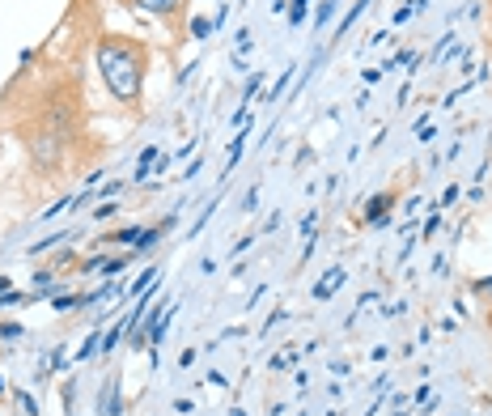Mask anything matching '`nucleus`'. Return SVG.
<instances>
[{
    "mask_svg": "<svg viewBox=\"0 0 492 416\" xmlns=\"http://www.w3.org/2000/svg\"><path fill=\"white\" fill-rule=\"evenodd\" d=\"M98 68L107 77L111 94L119 102H136L140 98V77H145V60H140L136 47H128L123 39H107L98 47Z\"/></svg>",
    "mask_w": 492,
    "mask_h": 416,
    "instance_id": "f257e3e1",
    "label": "nucleus"
},
{
    "mask_svg": "<svg viewBox=\"0 0 492 416\" xmlns=\"http://www.w3.org/2000/svg\"><path fill=\"white\" fill-rule=\"evenodd\" d=\"M30 149H34V162H43V166H55V157H60V141H55L51 132L34 136V141H30Z\"/></svg>",
    "mask_w": 492,
    "mask_h": 416,
    "instance_id": "f03ea898",
    "label": "nucleus"
},
{
    "mask_svg": "<svg viewBox=\"0 0 492 416\" xmlns=\"http://www.w3.org/2000/svg\"><path fill=\"white\" fill-rule=\"evenodd\" d=\"M344 281H348V272H344V268H331V272L323 276V281L314 285V302H327V297H331V293H335Z\"/></svg>",
    "mask_w": 492,
    "mask_h": 416,
    "instance_id": "7ed1b4c3",
    "label": "nucleus"
},
{
    "mask_svg": "<svg viewBox=\"0 0 492 416\" xmlns=\"http://www.w3.org/2000/svg\"><path fill=\"white\" fill-rule=\"evenodd\" d=\"M391 204H395V196H374V200L365 204V221H369V225L386 221V217H391Z\"/></svg>",
    "mask_w": 492,
    "mask_h": 416,
    "instance_id": "20e7f679",
    "label": "nucleus"
},
{
    "mask_svg": "<svg viewBox=\"0 0 492 416\" xmlns=\"http://www.w3.org/2000/svg\"><path fill=\"white\" fill-rule=\"evenodd\" d=\"M98 416H119V383H115V378L107 383V391H102V408H98Z\"/></svg>",
    "mask_w": 492,
    "mask_h": 416,
    "instance_id": "39448f33",
    "label": "nucleus"
},
{
    "mask_svg": "<svg viewBox=\"0 0 492 416\" xmlns=\"http://www.w3.org/2000/svg\"><path fill=\"white\" fill-rule=\"evenodd\" d=\"M140 9H149V13H174L179 9V0H136Z\"/></svg>",
    "mask_w": 492,
    "mask_h": 416,
    "instance_id": "423d86ee",
    "label": "nucleus"
},
{
    "mask_svg": "<svg viewBox=\"0 0 492 416\" xmlns=\"http://www.w3.org/2000/svg\"><path fill=\"white\" fill-rule=\"evenodd\" d=\"M213 26H217V21H208V17H195V21H191V34H195V39H208V34H213Z\"/></svg>",
    "mask_w": 492,
    "mask_h": 416,
    "instance_id": "0eeeda50",
    "label": "nucleus"
},
{
    "mask_svg": "<svg viewBox=\"0 0 492 416\" xmlns=\"http://www.w3.org/2000/svg\"><path fill=\"white\" fill-rule=\"evenodd\" d=\"M306 5H310V0H293V5H289V21H293V26L306 21Z\"/></svg>",
    "mask_w": 492,
    "mask_h": 416,
    "instance_id": "6e6552de",
    "label": "nucleus"
},
{
    "mask_svg": "<svg viewBox=\"0 0 492 416\" xmlns=\"http://www.w3.org/2000/svg\"><path fill=\"white\" fill-rule=\"evenodd\" d=\"M285 85H289V73H280V81H276V85L267 89V102H276V98H280V89H285Z\"/></svg>",
    "mask_w": 492,
    "mask_h": 416,
    "instance_id": "1a4fd4ad",
    "label": "nucleus"
},
{
    "mask_svg": "<svg viewBox=\"0 0 492 416\" xmlns=\"http://www.w3.org/2000/svg\"><path fill=\"white\" fill-rule=\"evenodd\" d=\"M17 404H21V408H26V416H39V404H34V399H30V395H26V391H21V395H17Z\"/></svg>",
    "mask_w": 492,
    "mask_h": 416,
    "instance_id": "9d476101",
    "label": "nucleus"
},
{
    "mask_svg": "<svg viewBox=\"0 0 492 416\" xmlns=\"http://www.w3.org/2000/svg\"><path fill=\"white\" fill-rule=\"evenodd\" d=\"M335 5H340V0H327V5H323V9H319V26H323V21H327V17H331V13H335Z\"/></svg>",
    "mask_w": 492,
    "mask_h": 416,
    "instance_id": "9b49d317",
    "label": "nucleus"
},
{
    "mask_svg": "<svg viewBox=\"0 0 492 416\" xmlns=\"http://www.w3.org/2000/svg\"><path fill=\"white\" fill-rule=\"evenodd\" d=\"M5 336H21V327L17 323H5V327H0V340H5Z\"/></svg>",
    "mask_w": 492,
    "mask_h": 416,
    "instance_id": "f8f14e48",
    "label": "nucleus"
}]
</instances>
